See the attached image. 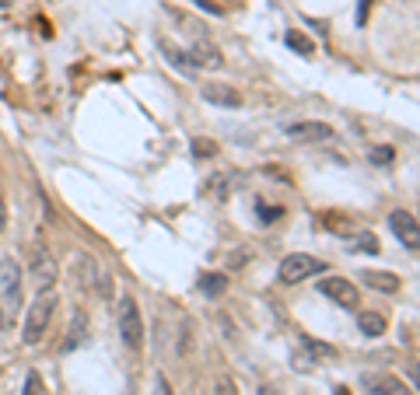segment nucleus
<instances>
[{"label": "nucleus", "instance_id": "obj_1", "mask_svg": "<svg viewBox=\"0 0 420 395\" xmlns=\"http://www.w3.org/2000/svg\"><path fill=\"white\" fill-rule=\"evenodd\" d=\"M53 308H56V297H53V290H39V297L28 305V318H25V343L28 347H36L42 339V332L49 329V318H53Z\"/></svg>", "mask_w": 420, "mask_h": 395}, {"label": "nucleus", "instance_id": "obj_2", "mask_svg": "<svg viewBox=\"0 0 420 395\" xmlns=\"http://www.w3.org/2000/svg\"><path fill=\"white\" fill-rule=\"evenodd\" d=\"M322 270H326V263H322V259L305 256V252H294V256H288V259L277 266V280H280V283H288V287H294V283H301V280L319 277Z\"/></svg>", "mask_w": 420, "mask_h": 395}, {"label": "nucleus", "instance_id": "obj_3", "mask_svg": "<svg viewBox=\"0 0 420 395\" xmlns=\"http://www.w3.org/2000/svg\"><path fill=\"white\" fill-rule=\"evenodd\" d=\"M120 336H123L126 350H133V354L144 350V318H140V308L133 297L120 301Z\"/></svg>", "mask_w": 420, "mask_h": 395}, {"label": "nucleus", "instance_id": "obj_4", "mask_svg": "<svg viewBox=\"0 0 420 395\" xmlns=\"http://www.w3.org/2000/svg\"><path fill=\"white\" fill-rule=\"evenodd\" d=\"M389 228H392V235L399 238V245H406V252H417L420 248V228H417V217L410 210H392L389 214Z\"/></svg>", "mask_w": 420, "mask_h": 395}, {"label": "nucleus", "instance_id": "obj_5", "mask_svg": "<svg viewBox=\"0 0 420 395\" xmlns=\"http://www.w3.org/2000/svg\"><path fill=\"white\" fill-rule=\"evenodd\" d=\"M322 357H333V347H330V343H319V339H312V336H301V339H298V350L291 354V364L298 371H312Z\"/></svg>", "mask_w": 420, "mask_h": 395}, {"label": "nucleus", "instance_id": "obj_6", "mask_svg": "<svg viewBox=\"0 0 420 395\" xmlns=\"http://www.w3.org/2000/svg\"><path fill=\"white\" fill-rule=\"evenodd\" d=\"M319 294L322 297H330V301H336L340 308H357V287L350 283L347 277H326L319 280Z\"/></svg>", "mask_w": 420, "mask_h": 395}, {"label": "nucleus", "instance_id": "obj_7", "mask_svg": "<svg viewBox=\"0 0 420 395\" xmlns=\"http://www.w3.org/2000/svg\"><path fill=\"white\" fill-rule=\"evenodd\" d=\"M28 273H32V280L39 283V290H53V283L60 280V266H56L53 252L36 248V252H32V263H28Z\"/></svg>", "mask_w": 420, "mask_h": 395}, {"label": "nucleus", "instance_id": "obj_8", "mask_svg": "<svg viewBox=\"0 0 420 395\" xmlns=\"http://www.w3.org/2000/svg\"><path fill=\"white\" fill-rule=\"evenodd\" d=\"M288 137L301 140V144H322V140H333V126H326V122H291Z\"/></svg>", "mask_w": 420, "mask_h": 395}, {"label": "nucleus", "instance_id": "obj_9", "mask_svg": "<svg viewBox=\"0 0 420 395\" xmlns=\"http://www.w3.org/2000/svg\"><path fill=\"white\" fill-rule=\"evenodd\" d=\"M88 343V312L84 308H78L74 312V318H70V329H67V339L60 343V354H74L78 347H84Z\"/></svg>", "mask_w": 420, "mask_h": 395}, {"label": "nucleus", "instance_id": "obj_10", "mask_svg": "<svg viewBox=\"0 0 420 395\" xmlns=\"http://www.w3.org/2000/svg\"><path fill=\"white\" fill-rule=\"evenodd\" d=\"M0 294H4L11 305H14L18 294H21V270H18L14 259H4V263H0Z\"/></svg>", "mask_w": 420, "mask_h": 395}, {"label": "nucleus", "instance_id": "obj_11", "mask_svg": "<svg viewBox=\"0 0 420 395\" xmlns=\"http://www.w3.org/2000/svg\"><path fill=\"white\" fill-rule=\"evenodd\" d=\"M200 95L207 98L210 105H224V109H238V105H242V95H238L231 84H204Z\"/></svg>", "mask_w": 420, "mask_h": 395}, {"label": "nucleus", "instance_id": "obj_12", "mask_svg": "<svg viewBox=\"0 0 420 395\" xmlns=\"http://www.w3.org/2000/svg\"><path fill=\"white\" fill-rule=\"evenodd\" d=\"M364 385L372 389V395H414L399 378H392V374H364Z\"/></svg>", "mask_w": 420, "mask_h": 395}, {"label": "nucleus", "instance_id": "obj_13", "mask_svg": "<svg viewBox=\"0 0 420 395\" xmlns=\"http://www.w3.org/2000/svg\"><path fill=\"white\" fill-rule=\"evenodd\" d=\"M186 56H189V63H193V67H210V70H217V67L224 63V60H221V53H217V46H210V42H196Z\"/></svg>", "mask_w": 420, "mask_h": 395}, {"label": "nucleus", "instance_id": "obj_14", "mask_svg": "<svg viewBox=\"0 0 420 395\" xmlns=\"http://www.w3.org/2000/svg\"><path fill=\"white\" fill-rule=\"evenodd\" d=\"M361 280H364L368 287H375V290H385V294H396V290H399V277H396V273H375V270H364Z\"/></svg>", "mask_w": 420, "mask_h": 395}, {"label": "nucleus", "instance_id": "obj_15", "mask_svg": "<svg viewBox=\"0 0 420 395\" xmlns=\"http://www.w3.org/2000/svg\"><path fill=\"white\" fill-rule=\"evenodd\" d=\"M347 252H357V256H378L382 252V245H378V238L372 231H361V235H354L347 241Z\"/></svg>", "mask_w": 420, "mask_h": 395}, {"label": "nucleus", "instance_id": "obj_16", "mask_svg": "<svg viewBox=\"0 0 420 395\" xmlns=\"http://www.w3.org/2000/svg\"><path fill=\"white\" fill-rule=\"evenodd\" d=\"M357 329H361L368 339H378V336L385 332V315H378V312H361V315H357Z\"/></svg>", "mask_w": 420, "mask_h": 395}, {"label": "nucleus", "instance_id": "obj_17", "mask_svg": "<svg viewBox=\"0 0 420 395\" xmlns=\"http://www.w3.org/2000/svg\"><path fill=\"white\" fill-rule=\"evenodd\" d=\"M200 290H204L207 297H221V294L228 290V277H224V273H204V277H200Z\"/></svg>", "mask_w": 420, "mask_h": 395}, {"label": "nucleus", "instance_id": "obj_18", "mask_svg": "<svg viewBox=\"0 0 420 395\" xmlns=\"http://www.w3.org/2000/svg\"><path fill=\"white\" fill-rule=\"evenodd\" d=\"M288 46H291V49H298V53H301V56H312V53H315V42L308 39V36H305V32H298V28H291V32H288Z\"/></svg>", "mask_w": 420, "mask_h": 395}, {"label": "nucleus", "instance_id": "obj_19", "mask_svg": "<svg viewBox=\"0 0 420 395\" xmlns=\"http://www.w3.org/2000/svg\"><path fill=\"white\" fill-rule=\"evenodd\" d=\"M214 154H217V144H214L210 137H196V140H193V158L207 161V158H214Z\"/></svg>", "mask_w": 420, "mask_h": 395}, {"label": "nucleus", "instance_id": "obj_20", "mask_svg": "<svg viewBox=\"0 0 420 395\" xmlns=\"http://www.w3.org/2000/svg\"><path fill=\"white\" fill-rule=\"evenodd\" d=\"M231 182H235V175H217V179H210L207 189L217 199H224V196H228V189H231Z\"/></svg>", "mask_w": 420, "mask_h": 395}, {"label": "nucleus", "instance_id": "obj_21", "mask_svg": "<svg viewBox=\"0 0 420 395\" xmlns=\"http://www.w3.org/2000/svg\"><path fill=\"white\" fill-rule=\"evenodd\" d=\"M368 158H372V164H382V168H385V164L396 161V151H392V147H372Z\"/></svg>", "mask_w": 420, "mask_h": 395}, {"label": "nucleus", "instance_id": "obj_22", "mask_svg": "<svg viewBox=\"0 0 420 395\" xmlns=\"http://www.w3.org/2000/svg\"><path fill=\"white\" fill-rule=\"evenodd\" d=\"M256 214H259L263 221H277V217H284L280 206H263V203H256Z\"/></svg>", "mask_w": 420, "mask_h": 395}, {"label": "nucleus", "instance_id": "obj_23", "mask_svg": "<svg viewBox=\"0 0 420 395\" xmlns=\"http://www.w3.org/2000/svg\"><path fill=\"white\" fill-rule=\"evenodd\" d=\"M368 11H372V0H357V28L368 25Z\"/></svg>", "mask_w": 420, "mask_h": 395}, {"label": "nucleus", "instance_id": "obj_24", "mask_svg": "<svg viewBox=\"0 0 420 395\" xmlns=\"http://www.w3.org/2000/svg\"><path fill=\"white\" fill-rule=\"evenodd\" d=\"M39 389H42V381H39V374L32 371V374L25 378V395H39Z\"/></svg>", "mask_w": 420, "mask_h": 395}, {"label": "nucleus", "instance_id": "obj_25", "mask_svg": "<svg viewBox=\"0 0 420 395\" xmlns=\"http://www.w3.org/2000/svg\"><path fill=\"white\" fill-rule=\"evenodd\" d=\"M196 7H204V11H210V14H224V4H217V0H193Z\"/></svg>", "mask_w": 420, "mask_h": 395}, {"label": "nucleus", "instance_id": "obj_26", "mask_svg": "<svg viewBox=\"0 0 420 395\" xmlns=\"http://www.w3.org/2000/svg\"><path fill=\"white\" fill-rule=\"evenodd\" d=\"M217 395H238L235 381H231V378H221V381H217Z\"/></svg>", "mask_w": 420, "mask_h": 395}, {"label": "nucleus", "instance_id": "obj_27", "mask_svg": "<svg viewBox=\"0 0 420 395\" xmlns=\"http://www.w3.org/2000/svg\"><path fill=\"white\" fill-rule=\"evenodd\" d=\"M154 389H158V395H172V385H168L165 374H154Z\"/></svg>", "mask_w": 420, "mask_h": 395}, {"label": "nucleus", "instance_id": "obj_28", "mask_svg": "<svg viewBox=\"0 0 420 395\" xmlns=\"http://www.w3.org/2000/svg\"><path fill=\"white\" fill-rule=\"evenodd\" d=\"M7 228V206H4V196H0V231Z\"/></svg>", "mask_w": 420, "mask_h": 395}, {"label": "nucleus", "instance_id": "obj_29", "mask_svg": "<svg viewBox=\"0 0 420 395\" xmlns=\"http://www.w3.org/2000/svg\"><path fill=\"white\" fill-rule=\"evenodd\" d=\"M256 395H280V392H277V389H270V385H263V389H259Z\"/></svg>", "mask_w": 420, "mask_h": 395}, {"label": "nucleus", "instance_id": "obj_30", "mask_svg": "<svg viewBox=\"0 0 420 395\" xmlns=\"http://www.w3.org/2000/svg\"><path fill=\"white\" fill-rule=\"evenodd\" d=\"M333 395H350V389H343V385H340V389H333Z\"/></svg>", "mask_w": 420, "mask_h": 395}, {"label": "nucleus", "instance_id": "obj_31", "mask_svg": "<svg viewBox=\"0 0 420 395\" xmlns=\"http://www.w3.org/2000/svg\"><path fill=\"white\" fill-rule=\"evenodd\" d=\"M0 329H4V308H0Z\"/></svg>", "mask_w": 420, "mask_h": 395}]
</instances>
